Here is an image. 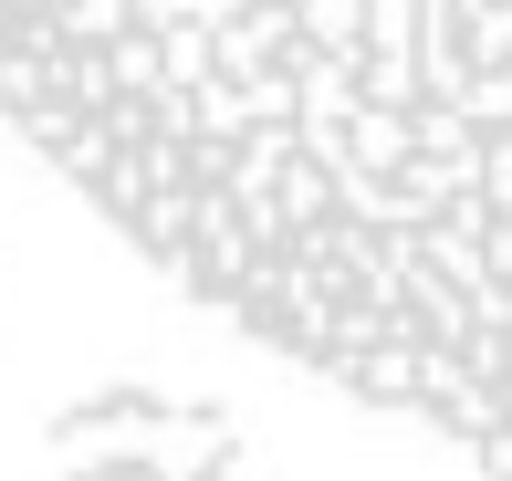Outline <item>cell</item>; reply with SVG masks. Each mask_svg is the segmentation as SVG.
<instances>
[{
	"instance_id": "obj_2",
	"label": "cell",
	"mask_w": 512,
	"mask_h": 481,
	"mask_svg": "<svg viewBox=\"0 0 512 481\" xmlns=\"http://www.w3.org/2000/svg\"><path fill=\"white\" fill-rule=\"evenodd\" d=\"M63 481H209V471H178V461H147V450H126V461H84Z\"/></svg>"
},
{
	"instance_id": "obj_1",
	"label": "cell",
	"mask_w": 512,
	"mask_h": 481,
	"mask_svg": "<svg viewBox=\"0 0 512 481\" xmlns=\"http://www.w3.org/2000/svg\"><path fill=\"white\" fill-rule=\"evenodd\" d=\"M0 116L209 314L512 481V0H0Z\"/></svg>"
}]
</instances>
